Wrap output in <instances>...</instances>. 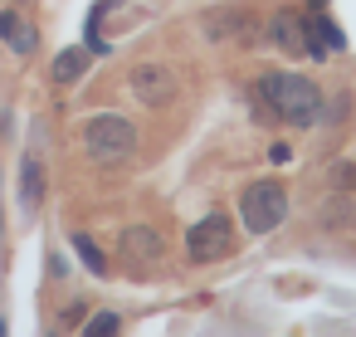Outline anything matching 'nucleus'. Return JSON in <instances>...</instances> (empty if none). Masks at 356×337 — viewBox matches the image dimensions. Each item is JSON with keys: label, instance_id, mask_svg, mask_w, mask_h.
<instances>
[{"label": "nucleus", "instance_id": "1", "mask_svg": "<svg viewBox=\"0 0 356 337\" xmlns=\"http://www.w3.org/2000/svg\"><path fill=\"white\" fill-rule=\"evenodd\" d=\"M259 108L293 123V127H312L322 118V88L302 74H288V69H273L259 79Z\"/></svg>", "mask_w": 356, "mask_h": 337}, {"label": "nucleus", "instance_id": "2", "mask_svg": "<svg viewBox=\"0 0 356 337\" xmlns=\"http://www.w3.org/2000/svg\"><path fill=\"white\" fill-rule=\"evenodd\" d=\"M83 152L98 162V166H122L137 157V127L132 118L122 113H93L83 123Z\"/></svg>", "mask_w": 356, "mask_h": 337}, {"label": "nucleus", "instance_id": "3", "mask_svg": "<svg viewBox=\"0 0 356 337\" xmlns=\"http://www.w3.org/2000/svg\"><path fill=\"white\" fill-rule=\"evenodd\" d=\"M239 220L249 235H268L288 220V191L278 181H254L244 196H239Z\"/></svg>", "mask_w": 356, "mask_h": 337}, {"label": "nucleus", "instance_id": "4", "mask_svg": "<svg viewBox=\"0 0 356 337\" xmlns=\"http://www.w3.org/2000/svg\"><path fill=\"white\" fill-rule=\"evenodd\" d=\"M234 249V225H229V215H220V210H210L205 220H195L191 230H186V254L195 259V264H215V259H225Z\"/></svg>", "mask_w": 356, "mask_h": 337}, {"label": "nucleus", "instance_id": "5", "mask_svg": "<svg viewBox=\"0 0 356 337\" xmlns=\"http://www.w3.org/2000/svg\"><path fill=\"white\" fill-rule=\"evenodd\" d=\"M268 40L283 49V54H293V59H322V49L312 45V30H307V20L298 15V10H273V20H268Z\"/></svg>", "mask_w": 356, "mask_h": 337}, {"label": "nucleus", "instance_id": "6", "mask_svg": "<svg viewBox=\"0 0 356 337\" xmlns=\"http://www.w3.org/2000/svg\"><path fill=\"white\" fill-rule=\"evenodd\" d=\"M161 235L152 230V225H132V230H122L118 235V259L122 264H132V269H152L156 259H161Z\"/></svg>", "mask_w": 356, "mask_h": 337}, {"label": "nucleus", "instance_id": "7", "mask_svg": "<svg viewBox=\"0 0 356 337\" xmlns=\"http://www.w3.org/2000/svg\"><path fill=\"white\" fill-rule=\"evenodd\" d=\"M127 84H132V93H137L147 108H166V103L176 98V79H171V69H161V64H137Z\"/></svg>", "mask_w": 356, "mask_h": 337}, {"label": "nucleus", "instance_id": "8", "mask_svg": "<svg viewBox=\"0 0 356 337\" xmlns=\"http://www.w3.org/2000/svg\"><path fill=\"white\" fill-rule=\"evenodd\" d=\"M205 35L210 40H239V45H259V25L249 10H215L205 15Z\"/></svg>", "mask_w": 356, "mask_h": 337}, {"label": "nucleus", "instance_id": "9", "mask_svg": "<svg viewBox=\"0 0 356 337\" xmlns=\"http://www.w3.org/2000/svg\"><path fill=\"white\" fill-rule=\"evenodd\" d=\"M0 40H6L15 54H35V45H40V30H35L30 20H20L15 10H0Z\"/></svg>", "mask_w": 356, "mask_h": 337}, {"label": "nucleus", "instance_id": "10", "mask_svg": "<svg viewBox=\"0 0 356 337\" xmlns=\"http://www.w3.org/2000/svg\"><path fill=\"white\" fill-rule=\"evenodd\" d=\"M83 69H88V49H79V45H74V49H64V54L54 59L49 79H54V84H79V79H83Z\"/></svg>", "mask_w": 356, "mask_h": 337}, {"label": "nucleus", "instance_id": "11", "mask_svg": "<svg viewBox=\"0 0 356 337\" xmlns=\"http://www.w3.org/2000/svg\"><path fill=\"white\" fill-rule=\"evenodd\" d=\"M307 30H312V45H317L322 54H332V49H341V45H346V40H341V30H337L327 15H312V20H307Z\"/></svg>", "mask_w": 356, "mask_h": 337}, {"label": "nucleus", "instance_id": "12", "mask_svg": "<svg viewBox=\"0 0 356 337\" xmlns=\"http://www.w3.org/2000/svg\"><path fill=\"white\" fill-rule=\"evenodd\" d=\"M40 191H44V171H40V162H35V157H25V171H20V196H25V205H30V210L40 205Z\"/></svg>", "mask_w": 356, "mask_h": 337}, {"label": "nucleus", "instance_id": "13", "mask_svg": "<svg viewBox=\"0 0 356 337\" xmlns=\"http://www.w3.org/2000/svg\"><path fill=\"white\" fill-rule=\"evenodd\" d=\"M74 249H79V259H83V269H88V274H98V279L108 274V259H103V249H98L88 235H74Z\"/></svg>", "mask_w": 356, "mask_h": 337}, {"label": "nucleus", "instance_id": "14", "mask_svg": "<svg viewBox=\"0 0 356 337\" xmlns=\"http://www.w3.org/2000/svg\"><path fill=\"white\" fill-rule=\"evenodd\" d=\"M118 332V313H93L83 318V337H113Z\"/></svg>", "mask_w": 356, "mask_h": 337}, {"label": "nucleus", "instance_id": "15", "mask_svg": "<svg viewBox=\"0 0 356 337\" xmlns=\"http://www.w3.org/2000/svg\"><path fill=\"white\" fill-rule=\"evenodd\" d=\"M332 186L337 191H356V162H337L332 166Z\"/></svg>", "mask_w": 356, "mask_h": 337}, {"label": "nucleus", "instance_id": "16", "mask_svg": "<svg viewBox=\"0 0 356 337\" xmlns=\"http://www.w3.org/2000/svg\"><path fill=\"white\" fill-rule=\"evenodd\" d=\"M268 162H278V166H283V162H293V152H288V142H273V147H268Z\"/></svg>", "mask_w": 356, "mask_h": 337}, {"label": "nucleus", "instance_id": "17", "mask_svg": "<svg viewBox=\"0 0 356 337\" xmlns=\"http://www.w3.org/2000/svg\"><path fill=\"white\" fill-rule=\"evenodd\" d=\"M0 337H6V318H0Z\"/></svg>", "mask_w": 356, "mask_h": 337}]
</instances>
